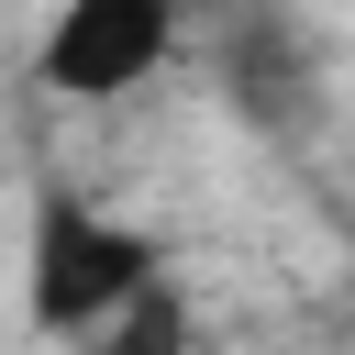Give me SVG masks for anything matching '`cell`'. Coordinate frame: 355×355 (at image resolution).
<instances>
[{"label":"cell","mask_w":355,"mask_h":355,"mask_svg":"<svg viewBox=\"0 0 355 355\" xmlns=\"http://www.w3.org/2000/svg\"><path fill=\"white\" fill-rule=\"evenodd\" d=\"M166 277L155 233H133L122 211H100L78 178H33V233H22V322L44 344H89L100 322H122L144 288Z\"/></svg>","instance_id":"cell-1"},{"label":"cell","mask_w":355,"mask_h":355,"mask_svg":"<svg viewBox=\"0 0 355 355\" xmlns=\"http://www.w3.org/2000/svg\"><path fill=\"white\" fill-rule=\"evenodd\" d=\"M178 44H189V22H178L166 0H67V11L44 22L33 67H44V89H67V100H122V89H144Z\"/></svg>","instance_id":"cell-2"},{"label":"cell","mask_w":355,"mask_h":355,"mask_svg":"<svg viewBox=\"0 0 355 355\" xmlns=\"http://www.w3.org/2000/svg\"><path fill=\"white\" fill-rule=\"evenodd\" d=\"M222 89H233L255 122H277V133L322 111V67H311V44H300L288 11H244V22L222 33Z\"/></svg>","instance_id":"cell-3"},{"label":"cell","mask_w":355,"mask_h":355,"mask_svg":"<svg viewBox=\"0 0 355 355\" xmlns=\"http://www.w3.org/2000/svg\"><path fill=\"white\" fill-rule=\"evenodd\" d=\"M78 355H200V311H189V288L178 277H155L122 322H100Z\"/></svg>","instance_id":"cell-4"}]
</instances>
